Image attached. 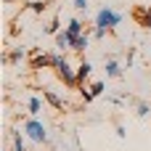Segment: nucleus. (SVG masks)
Masks as SVG:
<instances>
[{
	"label": "nucleus",
	"mask_w": 151,
	"mask_h": 151,
	"mask_svg": "<svg viewBox=\"0 0 151 151\" xmlns=\"http://www.w3.org/2000/svg\"><path fill=\"white\" fill-rule=\"evenodd\" d=\"M21 130H24V135H27L29 141H35V143H48V130H45V125H42L40 119H35V117L27 119Z\"/></svg>",
	"instance_id": "nucleus-1"
},
{
	"label": "nucleus",
	"mask_w": 151,
	"mask_h": 151,
	"mask_svg": "<svg viewBox=\"0 0 151 151\" xmlns=\"http://www.w3.org/2000/svg\"><path fill=\"white\" fill-rule=\"evenodd\" d=\"M96 24H98V27H106V29H114V27L122 24V13H117V11H111V8H101V11L96 13Z\"/></svg>",
	"instance_id": "nucleus-2"
},
{
	"label": "nucleus",
	"mask_w": 151,
	"mask_h": 151,
	"mask_svg": "<svg viewBox=\"0 0 151 151\" xmlns=\"http://www.w3.org/2000/svg\"><path fill=\"white\" fill-rule=\"evenodd\" d=\"M56 74H58V80H61L66 88H80V82H77V69H72L66 58L56 66Z\"/></svg>",
	"instance_id": "nucleus-3"
},
{
	"label": "nucleus",
	"mask_w": 151,
	"mask_h": 151,
	"mask_svg": "<svg viewBox=\"0 0 151 151\" xmlns=\"http://www.w3.org/2000/svg\"><path fill=\"white\" fill-rule=\"evenodd\" d=\"M32 69H53V56L50 53H40V48H32Z\"/></svg>",
	"instance_id": "nucleus-4"
},
{
	"label": "nucleus",
	"mask_w": 151,
	"mask_h": 151,
	"mask_svg": "<svg viewBox=\"0 0 151 151\" xmlns=\"http://www.w3.org/2000/svg\"><path fill=\"white\" fill-rule=\"evenodd\" d=\"M133 16H135L138 27H143V29H151V5H138V8L133 11Z\"/></svg>",
	"instance_id": "nucleus-5"
},
{
	"label": "nucleus",
	"mask_w": 151,
	"mask_h": 151,
	"mask_svg": "<svg viewBox=\"0 0 151 151\" xmlns=\"http://www.w3.org/2000/svg\"><path fill=\"white\" fill-rule=\"evenodd\" d=\"M88 45H90V35H88V32H82V35H72V45H69V50L82 53Z\"/></svg>",
	"instance_id": "nucleus-6"
},
{
	"label": "nucleus",
	"mask_w": 151,
	"mask_h": 151,
	"mask_svg": "<svg viewBox=\"0 0 151 151\" xmlns=\"http://www.w3.org/2000/svg\"><path fill=\"white\" fill-rule=\"evenodd\" d=\"M90 74H93V64H90L88 58H82V61H80V66H77V82H80V85H85V80H88Z\"/></svg>",
	"instance_id": "nucleus-7"
},
{
	"label": "nucleus",
	"mask_w": 151,
	"mask_h": 151,
	"mask_svg": "<svg viewBox=\"0 0 151 151\" xmlns=\"http://www.w3.org/2000/svg\"><path fill=\"white\" fill-rule=\"evenodd\" d=\"M24 48H13L11 53H3V64H21L24 61Z\"/></svg>",
	"instance_id": "nucleus-8"
},
{
	"label": "nucleus",
	"mask_w": 151,
	"mask_h": 151,
	"mask_svg": "<svg viewBox=\"0 0 151 151\" xmlns=\"http://www.w3.org/2000/svg\"><path fill=\"white\" fill-rule=\"evenodd\" d=\"M42 98H45V101H48V104H50L56 111H64V101H61V98H58L53 90H42Z\"/></svg>",
	"instance_id": "nucleus-9"
},
{
	"label": "nucleus",
	"mask_w": 151,
	"mask_h": 151,
	"mask_svg": "<svg viewBox=\"0 0 151 151\" xmlns=\"http://www.w3.org/2000/svg\"><path fill=\"white\" fill-rule=\"evenodd\" d=\"M69 45H72V35L69 32H56V48L69 50Z\"/></svg>",
	"instance_id": "nucleus-10"
},
{
	"label": "nucleus",
	"mask_w": 151,
	"mask_h": 151,
	"mask_svg": "<svg viewBox=\"0 0 151 151\" xmlns=\"http://www.w3.org/2000/svg\"><path fill=\"white\" fill-rule=\"evenodd\" d=\"M66 32H69V35H82V32H85V24H82L80 19H69Z\"/></svg>",
	"instance_id": "nucleus-11"
},
{
	"label": "nucleus",
	"mask_w": 151,
	"mask_h": 151,
	"mask_svg": "<svg viewBox=\"0 0 151 151\" xmlns=\"http://www.w3.org/2000/svg\"><path fill=\"white\" fill-rule=\"evenodd\" d=\"M106 77H122V66H119L114 58L106 61Z\"/></svg>",
	"instance_id": "nucleus-12"
},
{
	"label": "nucleus",
	"mask_w": 151,
	"mask_h": 151,
	"mask_svg": "<svg viewBox=\"0 0 151 151\" xmlns=\"http://www.w3.org/2000/svg\"><path fill=\"white\" fill-rule=\"evenodd\" d=\"M48 3H50V0H29V3H27V8H29L32 13H45Z\"/></svg>",
	"instance_id": "nucleus-13"
},
{
	"label": "nucleus",
	"mask_w": 151,
	"mask_h": 151,
	"mask_svg": "<svg viewBox=\"0 0 151 151\" xmlns=\"http://www.w3.org/2000/svg\"><path fill=\"white\" fill-rule=\"evenodd\" d=\"M27 109H29V114H32V117H37V114H40V109H42V101H40L37 96H32V98L27 101Z\"/></svg>",
	"instance_id": "nucleus-14"
},
{
	"label": "nucleus",
	"mask_w": 151,
	"mask_h": 151,
	"mask_svg": "<svg viewBox=\"0 0 151 151\" xmlns=\"http://www.w3.org/2000/svg\"><path fill=\"white\" fill-rule=\"evenodd\" d=\"M13 151H27V149H24V138H21V133H13Z\"/></svg>",
	"instance_id": "nucleus-15"
},
{
	"label": "nucleus",
	"mask_w": 151,
	"mask_h": 151,
	"mask_svg": "<svg viewBox=\"0 0 151 151\" xmlns=\"http://www.w3.org/2000/svg\"><path fill=\"white\" fill-rule=\"evenodd\" d=\"M104 88H106V82H101V80H96V82H93V85H90V90H93V93H96V96H104V93H106V90H104Z\"/></svg>",
	"instance_id": "nucleus-16"
},
{
	"label": "nucleus",
	"mask_w": 151,
	"mask_h": 151,
	"mask_svg": "<svg viewBox=\"0 0 151 151\" xmlns=\"http://www.w3.org/2000/svg\"><path fill=\"white\" fill-rule=\"evenodd\" d=\"M106 32H109L106 27H98V24H96V29H93V37H96V40H104V37H106Z\"/></svg>",
	"instance_id": "nucleus-17"
},
{
	"label": "nucleus",
	"mask_w": 151,
	"mask_h": 151,
	"mask_svg": "<svg viewBox=\"0 0 151 151\" xmlns=\"http://www.w3.org/2000/svg\"><path fill=\"white\" fill-rule=\"evenodd\" d=\"M45 32H48V35H56V32H61V29H58V19H53V21L45 27Z\"/></svg>",
	"instance_id": "nucleus-18"
},
{
	"label": "nucleus",
	"mask_w": 151,
	"mask_h": 151,
	"mask_svg": "<svg viewBox=\"0 0 151 151\" xmlns=\"http://www.w3.org/2000/svg\"><path fill=\"white\" fill-rule=\"evenodd\" d=\"M135 111H138V117H146V114H149V104H143V101H138V106H135Z\"/></svg>",
	"instance_id": "nucleus-19"
},
{
	"label": "nucleus",
	"mask_w": 151,
	"mask_h": 151,
	"mask_svg": "<svg viewBox=\"0 0 151 151\" xmlns=\"http://www.w3.org/2000/svg\"><path fill=\"white\" fill-rule=\"evenodd\" d=\"M74 8L77 11H88V0H74Z\"/></svg>",
	"instance_id": "nucleus-20"
},
{
	"label": "nucleus",
	"mask_w": 151,
	"mask_h": 151,
	"mask_svg": "<svg viewBox=\"0 0 151 151\" xmlns=\"http://www.w3.org/2000/svg\"><path fill=\"white\" fill-rule=\"evenodd\" d=\"M5 3H11V0H5Z\"/></svg>",
	"instance_id": "nucleus-21"
}]
</instances>
